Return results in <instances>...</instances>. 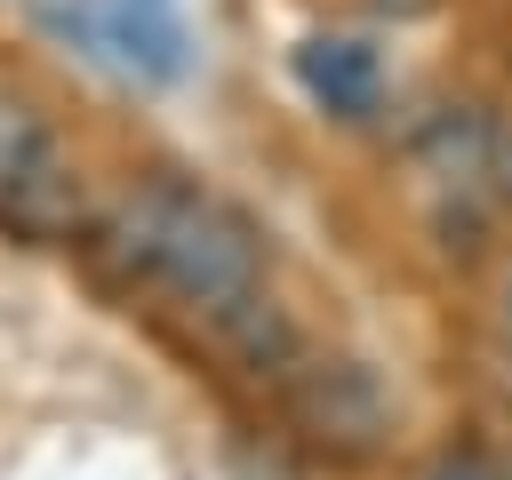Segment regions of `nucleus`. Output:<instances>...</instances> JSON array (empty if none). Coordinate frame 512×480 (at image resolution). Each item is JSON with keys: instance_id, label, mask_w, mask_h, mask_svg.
I'll return each instance as SVG.
<instances>
[{"instance_id": "f257e3e1", "label": "nucleus", "mask_w": 512, "mask_h": 480, "mask_svg": "<svg viewBox=\"0 0 512 480\" xmlns=\"http://www.w3.org/2000/svg\"><path fill=\"white\" fill-rule=\"evenodd\" d=\"M104 264L136 272V280H160L168 296H184L216 328L264 296V240H256V224L240 208L192 192V184H144L136 200H120L112 224H104Z\"/></svg>"}, {"instance_id": "f03ea898", "label": "nucleus", "mask_w": 512, "mask_h": 480, "mask_svg": "<svg viewBox=\"0 0 512 480\" xmlns=\"http://www.w3.org/2000/svg\"><path fill=\"white\" fill-rule=\"evenodd\" d=\"M280 400H288V424L328 456H376L392 432V400L360 360H296L280 376Z\"/></svg>"}, {"instance_id": "7ed1b4c3", "label": "nucleus", "mask_w": 512, "mask_h": 480, "mask_svg": "<svg viewBox=\"0 0 512 480\" xmlns=\"http://www.w3.org/2000/svg\"><path fill=\"white\" fill-rule=\"evenodd\" d=\"M40 16L128 80H176L184 72V32L160 0H48Z\"/></svg>"}, {"instance_id": "20e7f679", "label": "nucleus", "mask_w": 512, "mask_h": 480, "mask_svg": "<svg viewBox=\"0 0 512 480\" xmlns=\"http://www.w3.org/2000/svg\"><path fill=\"white\" fill-rule=\"evenodd\" d=\"M296 80H304V96H312L320 112H336V120H368L376 96H384V64H376V48L352 40V32L304 40V48H296Z\"/></svg>"}, {"instance_id": "39448f33", "label": "nucleus", "mask_w": 512, "mask_h": 480, "mask_svg": "<svg viewBox=\"0 0 512 480\" xmlns=\"http://www.w3.org/2000/svg\"><path fill=\"white\" fill-rule=\"evenodd\" d=\"M416 160L440 176V184H480V176H496V120H480L472 104H440L432 120H424V136H416Z\"/></svg>"}, {"instance_id": "423d86ee", "label": "nucleus", "mask_w": 512, "mask_h": 480, "mask_svg": "<svg viewBox=\"0 0 512 480\" xmlns=\"http://www.w3.org/2000/svg\"><path fill=\"white\" fill-rule=\"evenodd\" d=\"M48 152H56L48 120H40V112H32L16 88H0V192H8V184H24V176L48 160Z\"/></svg>"}, {"instance_id": "0eeeda50", "label": "nucleus", "mask_w": 512, "mask_h": 480, "mask_svg": "<svg viewBox=\"0 0 512 480\" xmlns=\"http://www.w3.org/2000/svg\"><path fill=\"white\" fill-rule=\"evenodd\" d=\"M424 480H496V464H488L480 448H448V456H432Z\"/></svg>"}, {"instance_id": "6e6552de", "label": "nucleus", "mask_w": 512, "mask_h": 480, "mask_svg": "<svg viewBox=\"0 0 512 480\" xmlns=\"http://www.w3.org/2000/svg\"><path fill=\"white\" fill-rule=\"evenodd\" d=\"M368 8H376V16H392V24H416V16H432L440 0H368Z\"/></svg>"}, {"instance_id": "1a4fd4ad", "label": "nucleus", "mask_w": 512, "mask_h": 480, "mask_svg": "<svg viewBox=\"0 0 512 480\" xmlns=\"http://www.w3.org/2000/svg\"><path fill=\"white\" fill-rule=\"evenodd\" d=\"M496 176H504V192H512V128H496Z\"/></svg>"}, {"instance_id": "9d476101", "label": "nucleus", "mask_w": 512, "mask_h": 480, "mask_svg": "<svg viewBox=\"0 0 512 480\" xmlns=\"http://www.w3.org/2000/svg\"><path fill=\"white\" fill-rule=\"evenodd\" d=\"M504 328H512V288H504Z\"/></svg>"}]
</instances>
